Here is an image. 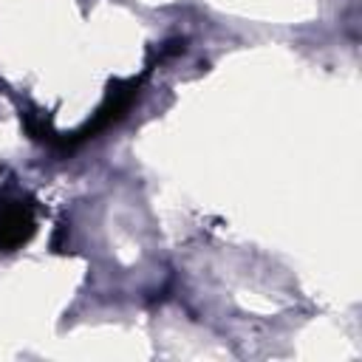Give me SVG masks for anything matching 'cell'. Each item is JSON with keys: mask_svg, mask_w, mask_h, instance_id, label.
Returning a JSON list of instances; mask_svg holds the SVG:
<instances>
[{"mask_svg": "<svg viewBox=\"0 0 362 362\" xmlns=\"http://www.w3.org/2000/svg\"><path fill=\"white\" fill-rule=\"evenodd\" d=\"M37 232V212L28 195L0 198V252H17Z\"/></svg>", "mask_w": 362, "mask_h": 362, "instance_id": "2", "label": "cell"}, {"mask_svg": "<svg viewBox=\"0 0 362 362\" xmlns=\"http://www.w3.org/2000/svg\"><path fill=\"white\" fill-rule=\"evenodd\" d=\"M139 85H141V79H119V82H113L107 88V93H105V102L96 107V113L79 130H74L71 136H57V144L54 147L59 153H71L79 144H85L88 139H96L99 133H105L107 127H113L116 122H122L124 113L133 107V102L139 96Z\"/></svg>", "mask_w": 362, "mask_h": 362, "instance_id": "1", "label": "cell"}]
</instances>
